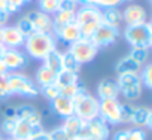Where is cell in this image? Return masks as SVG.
<instances>
[{"label": "cell", "mask_w": 152, "mask_h": 140, "mask_svg": "<svg viewBox=\"0 0 152 140\" xmlns=\"http://www.w3.org/2000/svg\"><path fill=\"white\" fill-rule=\"evenodd\" d=\"M97 96L99 100H104V98H118L119 91H118V85L115 81L110 79H103L99 82L97 85Z\"/></svg>", "instance_id": "44dd1931"}, {"label": "cell", "mask_w": 152, "mask_h": 140, "mask_svg": "<svg viewBox=\"0 0 152 140\" xmlns=\"http://www.w3.org/2000/svg\"><path fill=\"white\" fill-rule=\"evenodd\" d=\"M43 130L42 127V122H33V121H20L17 119V125H15V130L12 133V139L15 140H26L28 139L30 136H33L34 133Z\"/></svg>", "instance_id": "2e32d148"}, {"label": "cell", "mask_w": 152, "mask_h": 140, "mask_svg": "<svg viewBox=\"0 0 152 140\" xmlns=\"http://www.w3.org/2000/svg\"><path fill=\"white\" fill-rule=\"evenodd\" d=\"M0 45H3V34H2V28H0Z\"/></svg>", "instance_id": "7dc6e473"}, {"label": "cell", "mask_w": 152, "mask_h": 140, "mask_svg": "<svg viewBox=\"0 0 152 140\" xmlns=\"http://www.w3.org/2000/svg\"><path fill=\"white\" fill-rule=\"evenodd\" d=\"M140 66L130 57V55H125L122 58H119L115 64V72L116 75H125V73H139L140 72Z\"/></svg>", "instance_id": "603a6c76"}, {"label": "cell", "mask_w": 152, "mask_h": 140, "mask_svg": "<svg viewBox=\"0 0 152 140\" xmlns=\"http://www.w3.org/2000/svg\"><path fill=\"white\" fill-rule=\"evenodd\" d=\"M148 134L143 128H121L113 134V140H146Z\"/></svg>", "instance_id": "7402d4cb"}, {"label": "cell", "mask_w": 152, "mask_h": 140, "mask_svg": "<svg viewBox=\"0 0 152 140\" xmlns=\"http://www.w3.org/2000/svg\"><path fill=\"white\" fill-rule=\"evenodd\" d=\"M116 85H118V91L119 94L128 100V101H136L140 98L142 91H143V85L140 82L139 73H125V75H119L116 78Z\"/></svg>", "instance_id": "8992f818"}, {"label": "cell", "mask_w": 152, "mask_h": 140, "mask_svg": "<svg viewBox=\"0 0 152 140\" xmlns=\"http://www.w3.org/2000/svg\"><path fill=\"white\" fill-rule=\"evenodd\" d=\"M81 5L76 2V0H61V5H60V9H64V11H70V12H76Z\"/></svg>", "instance_id": "ab89813d"}, {"label": "cell", "mask_w": 152, "mask_h": 140, "mask_svg": "<svg viewBox=\"0 0 152 140\" xmlns=\"http://www.w3.org/2000/svg\"><path fill=\"white\" fill-rule=\"evenodd\" d=\"M0 140H3V137H2V136H0Z\"/></svg>", "instance_id": "816d5d0a"}, {"label": "cell", "mask_w": 152, "mask_h": 140, "mask_svg": "<svg viewBox=\"0 0 152 140\" xmlns=\"http://www.w3.org/2000/svg\"><path fill=\"white\" fill-rule=\"evenodd\" d=\"M118 37H119V30L100 24L99 28L93 33V36H91L90 39H91V42L100 49V48H107V46L113 45V43L118 40Z\"/></svg>", "instance_id": "8fae6325"}, {"label": "cell", "mask_w": 152, "mask_h": 140, "mask_svg": "<svg viewBox=\"0 0 152 140\" xmlns=\"http://www.w3.org/2000/svg\"><path fill=\"white\" fill-rule=\"evenodd\" d=\"M3 140H15V139H12V137H8V139H3Z\"/></svg>", "instance_id": "c3c4849f"}, {"label": "cell", "mask_w": 152, "mask_h": 140, "mask_svg": "<svg viewBox=\"0 0 152 140\" xmlns=\"http://www.w3.org/2000/svg\"><path fill=\"white\" fill-rule=\"evenodd\" d=\"M9 91L11 96H20L24 98H36L40 94L34 81L20 72L9 73Z\"/></svg>", "instance_id": "277c9868"}, {"label": "cell", "mask_w": 152, "mask_h": 140, "mask_svg": "<svg viewBox=\"0 0 152 140\" xmlns=\"http://www.w3.org/2000/svg\"><path fill=\"white\" fill-rule=\"evenodd\" d=\"M109 137H110L109 125L100 116L85 122L82 140H109Z\"/></svg>", "instance_id": "30bf717a"}, {"label": "cell", "mask_w": 152, "mask_h": 140, "mask_svg": "<svg viewBox=\"0 0 152 140\" xmlns=\"http://www.w3.org/2000/svg\"><path fill=\"white\" fill-rule=\"evenodd\" d=\"M3 34V46L5 48H21L24 46L26 37L15 26H6L2 28Z\"/></svg>", "instance_id": "e0dca14e"}, {"label": "cell", "mask_w": 152, "mask_h": 140, "mask_svg": "<svg viewBox=\"0 0 152 140\" xmlns=\"http://www.w3.org/2000/svg\"><path fill=\"white\" fill-rule=\"evenodd\" d=\"M121 3H124L122 0H96V6H99L100 9H106V8H118Z\"/></svg>", "instance_id": "f35d334b"}, {"label": "cell", "mask_w": 152, "mask_h": 140, "mask_svg": "<svg viewBox=\"0 0 152 140\" xmlns=\"http://www.w3.org/2000/svg\"><path fill=\"white\" fill-rule=\"evenodd\" d=\"M60 5H61V0H37L39 11L51 17L60 9Z\"/></svg>", "instance_id": "f546056e"}, {"label": "cell", "mask_w": 152, "mask_h": 140, "mask_svg": "<svg viewBox=\"0 0 152 140\" xmlns=\"http://www.w3.org/2000/svg\"><path fill=\"white\" fill-rule=\"evenodd\" d=\"M5 49H6V48H5L3 45H0V58H2V55H3V52H5Z\"/></svg>", "instance_id": "bcb514c9"}, {"label": "cell", "mask_w": 152, "mask_h": 140, "mask_svg": "<svg viewBox=\"0 0 152 140\" xmlns=\"http://www.w3.org/2000/svg\"><path fill=\"white\" fill-rule=\"evenodd\" d=\"M67 51L76 58V61L81 66L91 63L99 54V48L91 42V39H85V37H81L79 40L70 43Z\"/></svg>", "instance_id": "52a82bcc"}, {"label": "cell", "mask_w": 152, "mask_h": 140, "mask_svg": "<svg viewBox=\"0 0 152 140\" xmlns=\"http://www.w3.org/2000/svg\"><path fill=\"white\" fill-rule=\"evenodd\" d=\"M51 103V107L54 110L55 115H58L60 118L63 119H67L70 116L75 115V103H73V98H69L63 94H60L58 97H55Z\"/></svg>", "instance_id": "5bb4252c"}, {"label": "cell", "mask_w": 152, "mask_h": 140, "mask_svg": "<svg viewBox=\"0 0 152 140\" xmlns=\"http://www.w3.org/2000/svg\"><path fill=\"white\" fill-rule=\"evenodd\" d=\"M15 27L21 31V34L24 36V37H28V36H31L33 33H34V28H33V26H31V23L26 18V17H21L18 21H17V24H15Z\"/></svg>", "instance_id": "e575fe53"}, {"label": "cell", "mask_w": 152, "mask_h": 140, "mask_svg": "<svg viewBox=\"0 0 152 140\" xmlns=\"http://www.w3.org/2000/svg\"><path fill=\"white\" fill-rule=\"evenodd\" d=\"M102 24L119 30L122 24V14L118 8H106L102 9Z\"/></svg>", "instance_id": "ffe728a7"}, {"label": "cell", "mask_w": 152, "mask_h": 140, "mask_svg": "<svg viewBox=\"0 0 152 140\" xmlns=\"http://www.w3.org/2000/svg\"><path fill=\"white\" fill-rule=\"evenodd\" d=\"M121 14L122 23H125V26H136L148 21V14L140 5H128Z\"/></svg>", "instance_id": "9a60e30c"}, {"label": "cell", "mask_w": 152, "mask_h": 140, "mask_svg": "<svg viewBox=\"0 0 152 140\" xmlns=\"http://www.w3.org/2000/svg\"><path fill=\"white\" fill-rule=\"evenodd\" d=\"M24 5H26L24 0H5V11L9 15H12V14L20 12Z\"/></svg>", "instance_id": "d590c367"}, {"label": "cell", "mask_w": 152, "mask_h": 140, "mask_svg": "<svg viewBox=\"0 0 152 140\" xmlns=\"http://www.w3.org/2000/svg\"><path fill=\"white\" fill-rule=\"evenodd\" d=\"M0 61L8 67L9 72H20L24 67H27L28 57L20 48H6Z\"/></svg>", "instance_id": "9c48e42d"}, {"label": "cell", "mask_w": 152, "mask_h": 140, "mask_svg": "<svg viewBox=\"0 0 152 140\" xmlns=\"http://www.w3.org/2000/svg\"><path fill=\"white\" fill-rule=\"evenodd\" d=\"M9 73L8 67L0 61V100H8L12 97L9 91Z\"/></svg>", "instance_id": "484cf974"}, {"label": "cell", "mask_w": 152, "mask_h": 140, "mask_svg": "<svg viewBox=\"0 0 152 140\" xmlns=\"http://www.w3.org/2000/svg\"><path fill=\"white\" fill-rule=\"evenodd\" d=\"M122 2H133V0H122Z\"/></svg>", "instance_id": "f907efd6"}, {"label": "cell", "mask_w": 152, "mask_h": 140, "mask_svg": "<svg viewBox=\"0 0 152 140\" xmlns=\"http://www.w3.org/2000/svg\"><path fill=\"white\" fill-rule=\"evenodd\" d=\"M122 34L131 48L151 49L152 46V24L149 21L136 26H125Z\"/></svg>", "instance_id": "3957f363"}, {"label": "cell", "mask_w": 152, "mask_h": 140, "mask_svg": "<svg viewBox=\"0 0 152 140\" xmlns=\"http://www.w3.org/2000/svg\"><path fill=\"white\" fill-rule=\"evenodd\" d=\"M79 5H96V0H76Z\"/></svg>", "instance_id": "f6af8a7d"}, {"label": "cell", "mask_w": 152, "mask_h": 140, "mask_svg": "<svg viewBox=\"0 0 152 140\" xmlns=\"http://www.w3.org/2000/svg\"><path fill=\"white\" fill-rule=\"evenodd\" d=\"M27 57L43 61L49 52L57 49V39L52 33H33L24 42Z\"/></svg>", "instance_id": "6da1fadb"}, {"label": "cell", "mask_w": 152, "mask_h": 140, "mask_svg": "<svg viewBox=\"0 0 152 140\" xmlns=\"http://www.w3.org/2000/svg\"><path fill=\"white\" fill-rule=\"evenodd\" d=\"M33 26L34 33H52V17L46 15L43 12L37 11H30L24 15Z\"/></svg>", "instance_id": "7c38bea8"}, {"label": "cell", "mask_w": 152, "mask_h": 140, "mask_svg": "<svg viewBox=\"0 0 152 140\" xmlns=\"http://www.w3.org/2000/svg\"><path fill=\"white\" fill-rule=\"evenodd\" d=\"M39 93L48 100V101H52L55 97L60 96V88L57 87V84H49V85H45L42 88H39Z\"/></svg>", "instance_id": "836d02e7"}, {"label": "cell", "mask_w": 152, "mask_h": 140, "mask_svg": "<svg viewBox=\"0 0 152 140\" xmlns=\"http://www.w3.org/2000/svg\"><path fill=\"white\" fill-rule=\"evenodd\" d=\"M64 128V131L70 136H73L76 140H82L84 137V130H85V122L82 119H79L78 116H70L67 119H64V124L61 125Z\"/></svg>", "instance_id": "d6986e66"}, {"label": "cell", "mask_w": 152, "mask_h": 140, "mask_svg": "<svg viewBox=\"0 0 152 140\" xmlns=\"http://www.w3.org/2000/svg\"><path fill=\"white\" fill-rule=\"evenodd\" d=\"M61 70L72 72V73H76V75H79V72H81V64L76 61V58L69 51L61 52Z\"/></svg>", "instance_id": "4316f807"}, {"label": "cell", "mask_w": 152, "mask_h": 140, "mask_svg": "<svg viewBox=\"0 0 152 140\" xmlns=\"http://www.w3.org/2000/svg\"><path fill=\"white\" fill-rule=\"evenodd\" d=\"M55 78H57V73L54 70H51L49 67H46L45 64H42L37 70H36V75H34V84L42 88L45 85H49V84H54L55 82Z\"/></svg>", "instance_id": "d4e9b609"}, {"label": "cell", "mask_w": 152, "mask_h": 140, "mask_svg": "<svg viewBox=\"0 0 152 140\" xmlns=\"http://www.w3.org/2000/svg\"><path fill=\"white\" fill-rule=\"evenodd\" d=\"M75 23L79 27L81 37L90 39L102 24V9L96 5H81L75 12Z\"/></svg>", "instance_id": "7a4b0ae2"}, {"label": "cell", "mask_w": 152, "mask_h": 140, "mask_svg": "<svg viewBox=\"0 0 152 140\" xmlns=\"http://www.w3.org/2000/svg\"><path fill=\"white\" fill-rule=\"evenodd\" d=\"M49 137H51V140H76L73 136L67 134L63 127H57V128L51 130L49 131Z\"/></svg>", "instance_id": "74e56055"}, {"label": "cell", "mask_w": 152, "mask_h": 140, "mask_svg": "<svg viewBox=\"0 0 152 140\" xmlns=\"http://www.w3.org/2000/svg\"><path fill=\"white\" fill-rule=\"evenodd\" d=\"M43 64L49 67L51 70H54L55 73H58L61 70V52L58 49H54L52 52L46 55V58L43 60Z\"/></svg>", "instance_id": "f1b7e54d"}, {"label": "cell", "mask_w": 152, "mask_h": 140, "mask_svg": "<svg viewBox=\"0 0 152 140\" xmlns=\"http://www.w3.org/2000/svg\"><path fill=\"white\" fill-rule=\"evenodd\" d=\"M78 79H79V75L72 73V72H66V70H60L57 73V78H55V84L60 90H63L69 85H73L75 82H78Z\"/></svg>", "instance_id": "83f0119b"}, {"label": "cell", "mask_w": 152, "mask_h": 140, "mask_svg": "<svg viewBox=\"0 0 152 140\" xmlns=\"http://www.w3.org/2000/svg\"><path fill=\"white\" fill-rule=\"evenodd\" d=\"M99 116L107 125H121V101L118 98L99 100Z\"/></svg>", "instance_id": "ba28073f"}, {"label": "cell", "mask_w": 152, "mask_h": 140, "mask_svg": "<svg viewBox=\"0 0 152 140\" xmlns=\"http://www.w3.org/2000/svg\"><path fill=\"white\" fill-rule=\"evenodd\" d=\"M139 78L145 88L148 90L152 88V64L151 63H146L145 66H142L140 72H139Z\"/></svg>", "instance_id": "d6a6232c"}, {"label": "cell", "mask_w": 152, "mask_h": 140, "mask_svg": "<svg viewBox=\"0 0 152 140\" xmlns=\"http://www.w3.org/2000/svg\"><path fill=\"white\" fill-rule=\"evenodd\" d=\"M75 103V116H78L84 122H88L99 116V98L84 91L73 98Z\"/></svg>", "instance_id": "5b68a950"}, {"label": "cell", "mask_w": 152, "mask_h": 140, "mask_svg": "<svg viewBox=\"0 0 152 140\" xmlns=\"http://www.w3.org/2000/svg\"><path fill=\"white\" fill-rule=\"evenodd\" d=\"M26 140H51V137H49V131L40 130V131L34 133L33 136H30V137L26 139Z\"/></svg>", "instance_id": "b9f144b4"}, {"label": "cell", "mask_w": 152, "mask_h": 140, "mask_svg": "<svg viewBox=\"0 0 152 140\" xmlns=\"http://www.w3.org/2000/svg\"><path fill=\"white\" fill-rule=\"evenodd\" d=\"M15 113H17V119H20V121L42 122V115L31 104H21V106L15 107Z\"/></svg>", "instance_id": "cb8c5ba5"}, {"label": "cell", "mask_w": 152, "mask_h": 140, "mask_svg": "<svg viewBox=\"0 0 152 140\" xmlns=\"http://www.w3.org/2000/svg\"><path fill=\"white\" fill-rule=\"evenodd\" d=\"M24 2H26V3H30V2H33V0H24Z\"/></svg>", "instance_id": "681fc988"}, {"label": "cell", "mask_w": 152, "mask_h": 140, "mask_svg": "<svg viewBox=\"0 0 152 140\" xmlns=\"http://www.w3.org/2000/svg\"><path fill=\"white\" fill-rule=\"evenodd\" d=\"M9 14L5 11V9H0V28H3L8 26V21H9Z\"/></svg>", "instance_id": "7bdbcfd3"}, {"label": "cell", "mask_w": 152, "mask_h": 140, "mask_svg": "<svg viewBox=\"0 0 152 140\" xmlns=\"http://www.w3.org/2000/svg\"><path fill=\"white\" fill-rule=\"evenodd\" d=\"M130 125H134L136 128H151L152 127V110L148 106H134L133 116Z\"/></svg>", "instance_id": "ac0fdd59"}, {"label": "cell", "mask_w": 152, "mask_h": 140, "mask_svg": "<svg viewBox=\"0 0 152 140\" xmlns=\"http://www.w3.org/2000/svg\"><path fill=\"white\" fill-rule=\"evenodd\" d=\"M134 106L130 103H121V124H130Z\"/></svg>", "instance_id": "8d00e7d4"}, {"label": "cell", "mask_w": 152, "mask_h": 140, "mask_svg": "<svg viewBox=\"0 0 152 140\" xmlns=\"http://www.w3.org/2000/svg\"><path fill=\"white\" fill-rule=\"evenodd\" d=\"M84 91H87L85 84H84L81 79H78V82H75L73 85H69V87L60 90V94H63V96H66V97H69V98H75L78 94H81V93H84Z\"/></svg>", "instance_id": "4dcf8cb0"}, {"label": "cell", "mask_w": 152, "mask_h": 140, "mask_svg": "<svg viewBox=\"0 0 152 140\" xmlns=\"http://www.w3.org/2000/svg\"><path fill=\"white\" fill-rule=\"evenodd\" d=\"M140 67L145 66L148 61H149V49L146 48H131L130 54H128Z\"/></svg>", "instance_id": "1f68e13d"}, {"label": "cell", "mask_w": 152, "mask_h": 140, "mask_svg": "<svg viewBox=\"0 0 152 140\" xmlns=\"http://www.w3.org/2000/svg\"><path fill=\"white\" fill-rule=\"evenodd\" d=\"M52 34L55 36L57 40H61V42H64L67 45H70V43L81 39V31H79L78 24L75 23V20L70 21L69 24L57 28V30H52Z\"/></svg>", "instance_id": "4fadbf2b"}, {"label": "cell", "mask_w": 152, "mask_h": 140, "mask_svg": "<svg viewBox=\"0 0 152 140\" xmlns=\"http://www.w3.org/2000/svg\"><path fill=\"white\" fill-rule=\"evenodd\" d=\"M15 125H17V119H3L2 130H3V133L8 134V137H11L14 130H15Z\"/></svg>", "instance_id": "60d3db41"}, {"label": "cell", "mask_w": 152, "mask_h": 140, "mask_svg": "<svg viewBox=\"0 0 152 140\" xmlns=\"http://www.w3.org/2000/svg\"><path fill=\"white\" fill-rule=\"evenodd\" d=\"M3 116L5 119H17L15 107H3Z\"/></svg>", "instance_id": "ee69618b"}]
</instances>
